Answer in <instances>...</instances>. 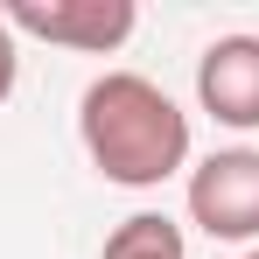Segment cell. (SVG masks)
Instances as JSON below:
<instances>
[{
	"instance_id": "6da1fadb",
	"label": "cell",
	"mask_w": 259,
	"mask_h": 259,
	"mask_svg": "<svg viewBox=\"0 0 259 259\" xmlns=\"http://www.w3.org/2000/svg\"><path fill=\"white\" fill-rule=\"evenodd\" d=\"M77 140L91 168L119 189H161L189 168V112L140 70H105L77 98Z\"/></svg>"
},
{
	"instance_id": "7a4b0ae2",
	"label": "cell",
	"mask_w": 259,
	"mask_h": 259,
	"mask_svg": "<svg viewBox=\"0 0 259 259\" xmlns=\"http://www.w3.org/2000/svg\"><path fill=\"white\" fill-rule=\"evenodd\" d=\"M189 224L224 245L259 238V147H217L189 168Z\"/></svg>"
},
{
	"instance_id": "3957f363",
	"label": "cell",
	"mask_w": 259,
	"mask_h": 259,
	"mask_svg": "<svg viewBox=\"0 0 259 259\" xmlns=\"http://www.w3.org/2000/svg\"><path fill=\"white\" fill-rule=\"evenodd\" d=\"M0 14L21 35H42L56 49H84V56H112L133 35V21H140L133 0H14Z\"/></svg>"
},
{
	"instance_id": "277c9868",
	"label": "cell",
	"mask_w": 259,
	"mask_h": 259,
	"mask_svg": "<svg viewBox=\"0 0 259 259\" xmlns=\"http://www.w3.org/2000/svg\"><path fill=\"white\" fill-rule=\"evenodd\" d=\"M196 98L217 126L252 133L259 126V35H217L196 56Z\"/></svg>"
},
{
	"instance_id": "5b68a950",
	"label": "cell",
	"mask_w": 259,
	"mask_h": 259,
	"mask_svg": "<svg viewBox=\"0 0 259 259\" xmlns=\"http://www.w3.org/2000/svg\"><path fill=\"white\" fill-rule=\"evenodd\" d=\"M98 259H189V245H182V224L161 210H133L112 224V238H105V252Z\"/></svg>"
},
{
	"instance_id": "8992f818",
	"label": "cell",
	"mask_w": 259,
	"mask_h": 259,
	"mask_svg": "<svg viewBox=\"0 0 259 259\" xmlns=\"http://www.w3.org/2000/svg\"><path fill=\"white\" fill-rule=\"evenodd\" d=\"M14 77H21V56H14V28H7V14H0V105L14 98Z\"/></svg>"
},
{
	"instance_id": "52a82bcc",
	"label": "cell",
	"mask_w": 259,
	"mask_h": 259,
	"mask_svg": "<svg viewBox=\"0 0 259 259\" xmlns=\"http://www.w3.org/2000/svg\"><path fill=\"white\" fill-rule=\"evenodd\" d=\"M245 259H259V245H252V252H245Z\"/></svg>"
}]
</instances>
